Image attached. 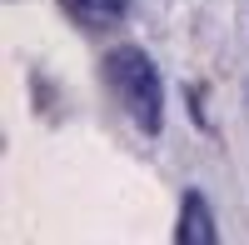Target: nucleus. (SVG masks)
Instances as JSON below:
<instances>
[{
	"mask_svg": "<svg viewBox=\"0 0 249 245\" xmlns=\"http://www.w3.org/2000/svg\"><path fill=\"white\" fill-rule=\"evenodd\" d=\"M105 75H110V90L120 95L124 115H130L144 135H160V125H164V80L155 70V60L140 45H120L105 60Z\"/></svg>",
	"mask_w": 249,
	"mask_h": 245,
	"instance_id": "1",
	"label": "nucleus"
},
{
	"mask_svg": "<svg viewBox=\"0 0 249 245\" xmlns=\"http://www.w3.org/2000/svg\"><path fill=\"white\" fill-rule=\"evenodd\" d=\"M175 240H179V245H214V215H210V205H204V195H199V190L184 195Z\"/></svg>",
	"mask_w": 249,
	"mask_h": 245,
	"instance_id": "2",
	"label": "nucleus"
},
{
	"mask_svg": "<svg viewBox=\"0 0 249 245\" xmlns=\"http://www.w3.org/2000/svg\"><path fill=\"white\" fill-rule=\"evenodd\" d=\"M65 5V15L75 20V25L85 30H110L124 20V10H130V0H60Z\"/></svg>",
	"mask_w": 249,
	"mask_h": 245,
	"instance_id": "3",
	"label": "nucleus"
}]
</instances>
